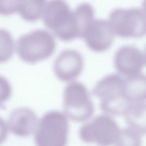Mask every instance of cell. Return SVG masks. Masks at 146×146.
<instances>
[{"instance_id": "obj_1", "label": "cell", "mask_w": 146, "mask_h": 146, "mask_svg": "<svg viewBox=\"0 0 146 146\" xmlns=\"http://www.w3.org/2000/svg\"><path fill=\"white\" fill-rule=\"evenodd\" d=\"M44 24L60 40L70 41L81 37L77 14L63 1L46 3L43 14Z\"/></svg>"}, {"instance_id": "obj_6", "label": "cell", "mask_w": 146, "mask_h": 146, "mask_svg": "<svg viewBox=\"0 0 146 146\" xmlns=\"http://www.w3.org/2000/svg\"><path fill=\"white\" fill-rule=\"evenodd\" d=\"M64 109L66 116L76 122H84L92 117L94 104L82 83L73 82L66 85L64 92Z\"/></svg>"}, {"instance_id": "obj_11", "label": "cell", "mask_w": 146, "mask_h": 146, "mask_svg": "<svg viewBox=\"0 0 146 146\" xmlns=\"http://www.w3.org/2000/svg\"><path fill=\"white\" fill-rule=\"evenodd\" d=\"M38 119L35 112L23 107L13 110L10 114L9 125L10 130L21 137L29 136L36 129Z\"/></svg>"}, {"instance_id": "obj_5", "label": "cell", "mask_w": 146, "mask_h": 146, "mask_svg": "<svg viewBox=\"0 0 146 146\" xmlns=\"http://www.w3.org/2000/svg\"><path fill=\"white\" fill-rule=\"evenodd\" d=\"M110 23L115 35L123 38H140L146 34V15L140 7L117 8L109 14Z\"/></svg>"}, {"instance_id": "obj_10", "label": "cell", "mask_w": 146, "mask_h": 146, "mask_svg": "<svg viewBox=\"0 0 146 146\" xmlns=\"http://www.w3.org/2000/svg\"><path fill=\"white\" fill-rule=\"evenodd\" d=\"M83 58L76 50L66 49L56 57L53 64L54 74L59 80L70 82L77 78L83 69Z\"/></svg>"}, {"instance_id": "obj_2", "label": "cell", "mask_w": 146, "mask_h": 146, "mask_svg": "<svg viewBox=\"0 0 146 146\" xmlns=\"http://www.w3.org/2000/svg\"><path fill=\"white\" fill-rule=\"evenodd\" d=\"M124 78L118 74H109L96 84L92 94L100 99L102 110L111 115H124L131 104L124 91Z\"/></svg>"}, {"instance_id": "obj_16", "label": "cell", "mask_w": 146, "mask_h": 146, "mask_svg": "<svg viewBox=\"0 0 146 146\" xmlns=\"http://www.w3.org/2000/svg\"><path fill=\"white\" fill-rule=\"evenodd\" d=\"M12 94V88L8 80L0 76V108H4V105L8 100Z\"/></svg>"}, {"instance_id": "obj_12", "label": "cell", "mask_w": 146, "mask_h": 146, "mask_svg": "<svg viewBox=\"0 0 146 146\" xmlns=\"http://www.w3.org/2000/svg\"><path fill=\"white\" fill-rule=\"evenodd\" d=\"M129 127L144 135L146 133V102L132 104L124 114Z\"/></svg>"}, {"instance_id": "obj_8", "label": "cell", "mask_w": 146, "mask_h": 146, "mask_svg": "<svg viewBox=\"0 0 146 146\" xmlns=\"http://www.w3.org/2000/svg\"><path fill=\"white\" fill-rule=\"evenodd\" d=\"M115 36L108 21L94 19L86 28L82 38L92 51L102 52L111 47Z\"/></svg>"}, {"instance_id": "obj_9", "label": "cell", "mask_w": 146, "mask_h": 146, "mask_svg": "<svg viewBox=\"0 0 146 146\" xmlns=\"http://www.w3.org/2000/svg\"><path fill=\"white\" fill-rule=\"evenodd\" d=\"M145 53L135 46L125 45L118 49L114 57L117 71L125 77L141 73L145 65Z\"/></svg>"}, {"instance_id": "obj_18", "label": "cell", "mask_w": 146, "mask_h": 146, "mask_svg": "<svg viewBox=\"0 0 146 146\" xmlns=\"http://www.w3.org/2000/svg\"><path fill=\"white\" fill-rule=\"evenodd\" d=\"M8 127L5 121L0 117V144L3 143L7 137Z\"/></svg>"}, {"instance_id": "obj_14", "label": "cell", "mask_w": 146, "mask_h": 146, "mask_svg": "<svg viewBox=\"0 0 146 146\" xmlns=\"http://www.w3.org/2000/svg\"><path fill=\"white\" fill-rule=\"evenodd\" d=\"M15 48L14 40L11 33L5 29H0V63L10 60Z\"/></svg>"}, {"instance_id": "obj_17", "label": "cell", "mask_w": 146, "mask_h": 146, "mask_svg": "<svg viewBox=\"0 0 146 146\" xmlns=\"http://www.w3.org/2000/svg\"><path fill=\"white\" fill-rule=\"evenodd\" d=\"M19 1H0V15L8 16L17 12Z\"/></svg>"}, {"instance_id": "obj_3", "label": "cell", "mask_w": 146, "mask_h": 146, "mask_svg": "<svg viewBox=\"0 0 146 146\" xmlns=\"http://www.w3.org/2000/svg\"><path fill=\"white\" fill-rule=\"evenodd\" d=\"M56 48L55 39L44 29H36L19 37L17 52L20 58L26 63L35 64L52 56Z\"/></svg>"}, {"instance_id": "obj_4", "label": "cell", "mask_w": 146, "mask_h": 146, "mask_svg": "<svg viewBox=\"0 0 146 146\" xmlns=\"http://www.w3.org/2000/svg\"><path fill=\"white\" fill-rule=\"evenodd\" d=\"M69 123L66 116L61 112L46 113L37 124L35 135L36 146H66Z\"/></svg>"}, {"instance_id": "obj_7", "label": "cell", "mask_w": 146, "mask_h": 146, "mask_svg": "<svg viewBox=\"0 0 146 146\" xmlns=\"http://www.w3.org/2000/svg\"><path fill=\"white\" fill-rule=\"evenodd\" d=\"M120 130L115 120L106 115H100L80 128L79 135L87 143H95L101 146H110L117 143Z\"/></svg>"}, {"instance_id": "obj_13", "label": "cell", "mask_w": 146, "mask_h": 146, "mask_svg": "<svg viewBox=\"0 0 146 146\" xmlns=\"http://www.w3.org/2000/svg\"><path fill=\"white\" fill-rule=\"evenodd\" d=\"M46 3L45 1H19L17 12L24 20L35 22L43 15Z\"/></svg>"}, {"instance_id": "obj_15", "label": "cell", "mask_w": 146, "mask_h": 146, "mask_svg": "<svg viewBox=\"0 0 146 146\" xmlns=\"http://www.w3.org/2000/svg\"><path fill=\"white\" fill-rule=\"evenodd\" d=\"M142 137L137 131L128 127L120 130L116 143L117 146H141Z\"/></svg>"}]
</instances>
